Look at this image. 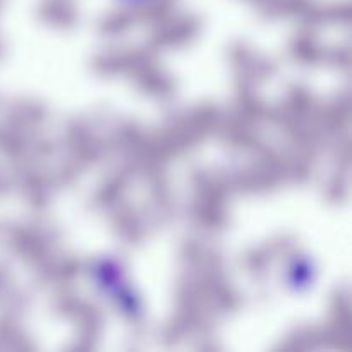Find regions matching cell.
<instances>
[{
    "instance_id": "obj_1",
    "label": "cell",
    "mask_w": 352,
    "mask_h": 352,
    "mask_svg": "<svg viewBox=\"0 0 352 352\" xmlns=\"http://www.w3.org/2000/svg\"><path fill=\"white\" fill-rule=\"evenodd\" d=\"M91 289L122 318L136 322L144 313L143 294L131 280L124 261L116 254H100L88 265Z\"/></svg>"
},
{
    "instance_id": "obj_2",
    "label": "cell",
    "mask_w": 352,
    "mask_h": 352,
    "mask_svg": "<svg viewBox=\"0 0 352 352\" xmlns=\"http://www.w3.org/2000/svg\"><path fill=\"white\" fill-rule=\"evenodd\" d=\"M320 268L315 258L305 251H296L282 267V285L289 294L305 296L318 282Z\"/></svg>"
},
{
    "instance_id": "obj_3",
    "label": "cell",
    "mask_w": 352,
    "mask_h": 352,
    "mask_svg": "<svg viewBox=\"0 0 352 352\" xmlns=\"http://www.w3.org/2000/svg\"><path fill=\"white\" fill-rule=\"evenodd\" d=\"M116 3L122 7H129V9H141V7H148L155 3L157 0H113Z\"/></svg>"
}]
</instances>
